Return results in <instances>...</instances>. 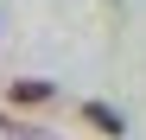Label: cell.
I'll return each instance as SVG.
<instances>
[{
    "label": "cell",
    "instance_id": "1",
    "mask_svg": "<svg viewBox=\"0 0 146 140\" xmlns=\"http://www.w3.org/2000/svg\"><path fill=\"white\" fill-rule=\"evenodd\" d=\"M51 96H57V89L44 83V77H19V83L7 89V102H19V108H38V102H51Z\"/></svg>",
    "mask_w": 146,
    "mask_h": 140
},
{
    "label": "cell",
    "instance_id": "2",
    "mask_svg": "<svg viewBox=\"0 0 146 140\" xmlns=\"http://www.w3.org/2000/svg\"><path fill=\"white\" fill-rule=\"evenodd\" d=\"M83 121H89V127H102L108 140H121V134H127V121H121L108 102H83Z\"/></svg>",
    "mask_w": 146,
    "mask_h": 140
},
{
    "label": "cell",
    "instance_id": "3",
    "mask_svg": "<svg viewBox=\"0 0 146 140\" xmlns=\"http://www.w3.org/2000/svg\"><path fill=\"white\" fill-rule=\"evenodd\" d=\"M0 134H7V140H51L44 127H26V121H13V115H7V121H0Z\"/></svg>",
    "mask_w": 146,
    "mask_h": 140
}]
</instances>
